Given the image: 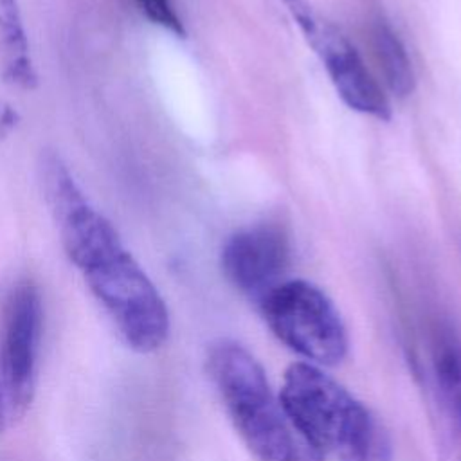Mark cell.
Returning <instances> with one entry per match:
<instances>
[{"label": "cell", "mask_w": 461, "mask_h": 461, "mask_svg": "<svg viewBox=\"0 0 461 461\" xmlns=\"http://www.w3.org/2000/svg\"><path fill=\"white\" fill-rule=\"evenodd\" d=\"M81 272L130 349L151 353L166 344L169 335L167 306L124 247Z\"/></svg>", "instance_id": "3"}, {"label": "cell", "mask_w": 461, "mask_h": 461, "mask_svg": "<svg viewBox=\"0 0 461 461\" xmlns=\"http://www.w3.org/2000/svg\"><path fill=\"white\" fill-rule=\"evenodd\" d=\"M429 369L441 411L461 432V337L447 322L436 324L432 330Z\"/></svg>", "instance_id": "8"}, {"label": "cell", "mask_w": 461, "mask_h": 461, "mask_svg": "<svg viewBox=\"0 0 461 461\" xmlns=\"http://www.w3.org/2000/svg\"><path fill=\"white\" fill-rule=\"evenodd\" d=\"M0 36L9 76L16 83L31 85L34 81V72L27 58V40L16 0H0Z\"/></svg>", "instance_id": "10"}, {"label": "cell", "mask_w": 461, "mask_h": 461, "mask_svg": "<svg viewBox=\"0 0 461 461\" xmlns=\"http://www.w3.org/2000/svg\"><path fill=\"white\" fill-rule=\"evenodd\" d=\"M43 333V304L32 281L16 283L0 315V432L29 411L36 391Z\"/></svg>", "instance_id": "5"}, {"label": "cell", "mask_w": 461, "mask_h": 461, "mask_svg": "<svg viewBox=\"0 0 461 461\" xmlns=\"http://www.w3.org/2000/svg\"><path fill=\"white\" fill-rule=\"evenodd\" d=\"M270 331L315 366H337L348 355V330L333 301L306 279H285L259 301Z\"/></svg>", "instance_id": "4"}, {"label": "cell", "mask_w": 461, "mask_h": 461, "mask_svg": "<svg viewBox=\"0 0 461 461\" xmlns=\"http://www.w3.org/2000/svg\"><path fill=\"white\" fill-rule=\"evenodd\" d=\"M279 396L322 459L393 461V441L378 416L319 366H288Z\"/></svg>", "instance_id": "1"}, {"label": "cell", "mask_w": 461, "mask_h": 461, "mask_svg": "<svg viewBox=\"0 0 461 461\" xmlns=\"http://www.w3.org/2000/svg\"><path fill=\"white\" fill-rule=\"evenodd\" d=\"M205 369L236 432L259 461H322L243 344L232 339L211 342Z\"/></svg>", "instance_id": "2"}, {"label": "cell", "mask_w": 461, "mask_h": 461, "mask_svg": "<svg viewBox=\"0 0 461 461\" xmlns=\"http://www.w3.org/2000/svg\"><path fill=\"white\" fill-rule=\"evenodd\" d=\"M290 265L286 232L272 223H261L232 234L221 249V270L229 283L259 301L279 285Z\"/></svg>", "instance_id": "7"}, {"label": "cell", "mask_w": 461, "mask_h": 461, "mask_svg": "<svg viewBox=\"0 0 461 461\" xmlns=\"http://www.w3.org/2000/svg\"><path fill=\"white\" fill-rule=\"evenodd\" d=\"M459 461H461V459H459Z\"/></svg>", "instance_id": "12"}, {"label": "cell", "mask_w": 461, "mask_h": 461, "mask_svg": "<svg viewBox=\"0 0 461 461\" xmlns=\"http://www.w3.org/2000/svg\"><path fill=\"white\" fill-rule=\"evenodd\" d=\"M373 40L375 52L391 92L398 97L411 95L416 86L414 70L398 34L385 22H378L373 31Z\"/></svg>", "instance_id": "9"}, {"label": "cell", "mask_w": 461, "mask_h": 461, "mask_svg": "<svg viewBox=\"0 0 461 461\" xmlns=\"http://www.w3.org/2000/svg\"><path fill=\"white\" fill-rule=\"evenodd\" d=\"M140 7V11L157 25H162L164 29L184 36V25L171 4V0H135Z\"/></svg>", "instance_id": "11"}, {"label": "cell", "mask_w": 461, "mask_h": 461, "mask_svg": "<svg viewBox=\"0 0 461 461\" xmlns=\"http://www.w3.org/2000/svg\"><path fill=\"white\" fill-rule=\"evenodd\" d=\"M299 27L306 43L321 59L337 92L351 110L375 117L391 119V104L384 90L364 65L348 36L324 18L308 0H279Z\"/></svg>", "instance_id": "6"}]
</instances>
